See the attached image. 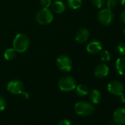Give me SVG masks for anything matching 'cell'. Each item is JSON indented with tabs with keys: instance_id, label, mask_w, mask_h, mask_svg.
I'll return each mask as SVG.
<instances>
[{
	"instance_id": "1",
	"label": "cell",
	"mask_w": 125,
	"mask_h": 125,
	"mask_svg": "<svg viewBox=\"0 0 125 125\" xmlns=\"http://www.w3.org/2000/svg\"><path fill=\"white\" fill-rule=\"evenodd\" d=\"M30 43V42L29 38L23 33H19L16 35L14 38L13 46V49L16 51V52L22 53L28 49Z\"/></svg>"
},
{
	"instance_id": "2",
	"label": "cell",
	"mask_w": 125,
	"mask_h": 125,
	"mask_svg": "<svg viewBox=\"0 0 125 125\" xmlns=\"http://www.w3.org/2000/svg\"><path fill=\"white\" fill-rule=\"evenodd\" d=\"M94 105L92 103L86 101L77 102L74 105L75 113L80 116H88L94 113Z\"/></svg>"
},
{
	"instance_id": "3",
	"label": "cell",
	"mask_w": 125,
	"mask_h": 125,
	"mask_svg": "<svg viewBox=\"0 0 125 125\" xmlns=\"http://www.w3.org/2000/svg\"><path fill=\"white\" fill-rule=\"evenodd\" d=\"M107 90L110 94L114 96H120L121 101L123 103H125V95L124 94V87L121 82L118 80H113L107 85Z\"/></svg>"
},
{
	"instance_id": "4",
	"label": "cell",
	"mask_w": 125,
	"mask_h": 125,
	"mask_svg": "<svg viewBox=\"0 0 125 125\" xmlns=\"http://www.w3.org/2000/svg\"><path fill=\"white\" fill-rule=\"evenodd\" d=\"M77 86V82L75 79L72 76H65L60 79L58 82L59 88L64 92L72 91L75 89Z\"/></svg>"
},
{
	"instance_id": "5",
	"label": "cell",
	"mask_w": 125,
	"mask_h": 125,
	"mask_svg": "<svg viewBox=\"0 0 125 125\" xmlns=\"http://www.w3.org/2000/svg\"><path fill=\"white\" fill-rule=\"evenodd\" d=\"M54 19L52 12L49 8H43L39 10L35 16L37 22L41 25H46L50 24Z\"/></svg>"
},
{
	"instance_id": "6",
	"label": "cell",
	"mask_w": 125,
	"mask_h": 125,
	"mask_svg": "<svg viewBox=\"0 0 125 125\" xmlns=\"http://www.w3.org/2000/svg\"><path fill=\"white\" fill-rule=\"evenodd\" d=\"M97 19L100 24L107 26L111 24L114 21V14L112 10L107 8H104L99 11L97 14Z\"/></svg>"
},
{
	"instance_id": "7",
	"label": "cell",
	"mask_w": 125,
	"mask_h": 125,
	"mask_svg": "<svg viewBox=\"0 0 125 125\" xmlns=\"http://www.w3.org/2000/svg\"><path fill=\"white\" fill-rule=\"evenodd\" d=\"M57 68L62 72H69L72 68V60L66 55H60L57 57Z\"/></svg>"
},
{
	"instance_id": "8",
	"label": "cell",
	"mask_w": 125,
	"mask_h": 125,
	"mask_svg": "<svg viewBox=\"0 0 125 125\" xmlns=\"http://www.w3.org/2000/svg\"><path fill=\"white\" fill-rule=\"evenodd\" d=\"M8 91L13 94H22L24 92V84L17 80H11L8 83L7 86Z\"/></svg>"
},
{
	"instance_id": "9",
	"label": "cell",
	"mask_w": 125,
	"mask_h": 125,
	"mask_svg": "<svg viewBox=\"0 0 125 125\" xmlns=\"http://www.w3.org/2000/svg\"><path fill=\"white\" fill-rule=\"evenodd\" d=\"M113 121L117 125L125 124V108L118 107L113 113Z\"/></svg>"
},
{
	"instance_id": "10",
	"label": "cell",
	"mask_w": 125,
	"mask_h": 125,
	"mask_svg": "<svg viewBox=\"0 0 125 125\" xmlns=\"http://www.w3.org/2000/svg\"><path fill=\"white\" fill-rule=\"evenodd\" d=\"M86 49L88 53L92 54H96L100 52L102 49V44L99 41L93 40L89 42L87 45Z\"/></svg>"
},
{
	"instance_id": "11",
	"label": "cell",
	"mask_w": 125,
	"mask_h": 125,
	"mask_svg": "<svg viewBox=\"0 0 125 125\" xmlns=\"http://www.w3.org/2000/svg\"><path fill=\"white\" fill-rule=\"evenodd\" d=\"M109 74V67L104 63L97 65L94 69V75L98 78H104Z\"/></svg>"
},
{
	"instance_id": "12",
	"label": "cell",
	"mask_w": 125,
	"mask_h": 125,
	"mask_svg": "<svg viewBox=\"0 0 125 125\" xmlns=\"http://www.w3.org/2000/svg\"><path fill=\"white\" fill-rule=\"evenodd\" d=\"M90 36V32L86 28H81L80 29L75 35V40L77 42L80 43H83L88 41Z\"/></svg>"
},
{
	"instance_id": "13",
	"label": "cell",
	"mask_w": 125,
	"mask_h": 125,
	"mask_svg": "<svg viewBox=\"0 0 125 125\" xmlns=\"http://www.w3.org/2000/svg\"><path fill=\"white\" fill-rule=\"evenodd\" d=\"M115 69L121 76H125V57H120L115 61Z\"/></svg>"
},
{
	"instance_id": "14",
	"label": "cell",
	"mask_w": 125,
	"mask_h": 125,
	"mask_svg": "<svg viewBox=\"0 0 125 125\" xmlns=\"http://www.w3.org/2000/svg\"><path fill=\"white\" fill-rule=\"evenodd\" d=\"M52 10L56 13H62L66 10V5L63 2L57 0L51 5Z\"/></svg>"
},
{
	"instance_id": "15",
	"label": "cell",
	"mask_w": 125,
	"mask_h": 125,
	"mask_svg": "<svg viewBox=\"0 0 125 125\" xmlns=\"http://www.w3.org/2000/svg\"><path fill=\"white\" fill-rule=\"evenodd\" d=\"M89 98L93 104H99L102 99V94L99 91L96 89H93L89 92Z\"/></svg>"
},
{
	"instance_id": "16",
	"label": "cell",
	"mask_w": 125,
	"mask_h": 125,
	"mask_svg": "<svg viewBox=\"0 0 125 125\" xmlns=\"http://www.w3.org/2000/svg\"><path fill=\"white\" fill-rule=\"evenodd\" d=\"M75 89H76L77 94L80 97H85L87 95H88V94H89L88 88L84 85H81V84L78 85L76 86Z\"/></svg>"
},
{
	"instance_id": "17",
	"label": "cell",
	"mask_w": 125,
	"mask_h": 125,
	"mask_svg": "<svg viewBox=\"0 0 125 125\" xmlns=\"http://www.w3.org/2000/svg\"><path fill=\"white\" fill-rule=\"evenodd\" d=\"M67 4L70 8L77 10L82 6L83 0H67Z\"/></svg>"
},
{
	"instance_id": "18",
	"label": "cell",
	"mask_w": 125,
	"mask_h": 125,
	"mask_svg": "<svg viewBox=\"0 0 125 125\" xmlns=\"http://www.w3.org/2000/svg\"><path fill=\"white\" fill-rule=\"evenodd\" d=\"M16 55V51L13 48L8 49L4 53V57L7 60H11L15 58Z\"/></svg>"
},
{
	"instance_id": "19",
	"label": "cell",
	"mask_w": 125,
	"mask_h": 125,
	"mask_svg": "<svg viewBox=\"0 0 125 125\" xmlns=\"http://www.w3.org/2000/svg\"><path fill=\"white\" fill-rule=\"evenodd\" d=\"M100 58L104 62H108L110 60V54L107 50H104L100 52Z\"/></svg>"
},
{
	"instance_id": "20",
	"label": "cell",
	"mask_w": 125,
	"mask_h": 125,
	"mask_svg": "<svg viewBox=\"0 0 125 125\" xmlns=\"http://www.w3.org/2000/svg\"><path fill=\"white\" fill-rule=\"evenodd\" d=\"M118 5V0H107V7L110 10L115 9Z\"/></svg>"
},
{
	"instance_id": "21",
	"label": "cell",
	"mask_w": 125,
	"mask_h": 125,
	"mask_svg": "<svg viewBox=\"0 0 125 125\" xmlns=\"http://www.w3.org/2000/svg\"><path fill=\"white\" fill-rule=\"evenodd\" d=\"M92 4L97 8H102L104 4H105V0H91Z\"/></svg>"
},
{
	"instance_id": "22",
	"label": "cell",
	"mask_w": 125,
	"mask_h": 125,
	"mask_svg": "<svg viewBox=\"0 0 125 125\" xmlns=\"http://www.w3.org/2000/svg\"><path fill=\"white\" fill-rule=\"evenodd\" d=\"M116 50L121 55H125V43H121L117 46Z\"/></svg>"
},
{
	"instance_id": "23",
	"label": "cell",
	"mask_w": 125,
	"mask_h": 125,
	"mask_svg": "<svg viewBox=\"0 0 125 125\" xmlns=\"http://www.w3.org/2000/svg\"><path fill=\"white\" fill-rule=\"evenodd\" d=\"M41 5L44 8H48L52 5V0H40Z\"/></svg>"
},
{
	"instance_id": "24",
	"label": "cell",
	"mask_w": 125,
	"mask_h": 125,
	"mask_svg": "<svg viewBox=\"0 0 125 125\" xmlns=\"http://www.w3.org/2000/svg\"><path fill=\"white\" fill-rule=\"evenodd\" d=\"M5 107H6V100L3 96H0V111L4 110Z\"/></svg>"
},
{
	"instance_id": "25",
	"label": "cell",
	"mask_w": 125,
	"mask_h": 125,
	"mask_svg": "<svg viewBox=\"0 0 125 125\" xmlns=\"http://www.w3.org/2000/svg\"><path fill=\"white\" fill-rule=\"evenodd\" d=\"M57 125H72V124L69 120L63 119V120H61L60 121H59Z\"/></svg>"
},
{
	"instance_id": "26",
	"label": "cell",
	"mask_w": 125,
	"mask_h": 125,
	"mask_svg": "<svg viewBox=\"0 0 125 125\" xmlns=\"http://www.w3.org/2000/svg\"><path fill=\"white\" fill-rule=\"evenodd\" d=\"M119 18H120V20H121L123 23L125 24V10H124V11L120 14Z\"/></svg>"
},
{
	"instance_id": "27",
	"label": "cell",
	"mask_w": 125,
	"mask_h": 125,
	"mask_svg": "<svg viewBox=\"0 0 125 125\" xmlns=\"http://www.w3.org/2000/svg\"><path fill=\"white\" fill-rule=\"evenodd\" d=\"M121 5L125 8V0H121Z\"/></svg>"
},
{
	"instance_id": "28",
	"label": "cell",
	"mask_w": 125,
	"mask_h": 125,
	"mask_svg": "<svg viewBox=\"0 0 125 125\" xmlns=\"http://www.w3.org/2000/svg\"><path fill=\"white\" fill-rule=\"evenodd\" d=\"M124 34H125V29H124Z\"/></svg>"
},
{
	"instance_id": "29",
	"label": "cell",
	"mask_w": 125,
	"mask_h": 125,
	"mask_svg": "<svg viewBox=\"0 0 125 125\" xmlns=\"http://www.w3.org/2000/svg\"><path fill=\"white\" fill-rule=\"evenodd\" d=\"M124 90H125V88H124Z\"/></svg>"
}]
</instances>
